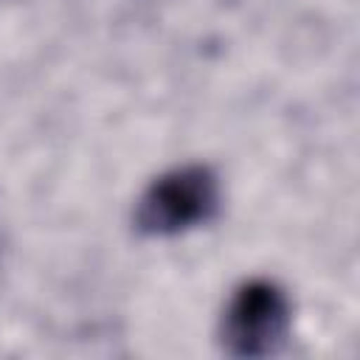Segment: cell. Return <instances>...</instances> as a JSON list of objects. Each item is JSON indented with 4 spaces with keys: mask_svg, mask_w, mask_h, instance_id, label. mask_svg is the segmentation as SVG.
Here are the masks:
<instances>
[{
    "mask_svg": "<svg viewBox=\"0 0 360 360\" xmlns=\"http://www.w3.org/2000/svg\"><path fill=\"white\" fill-rule=\"evenodd\" d=\"M222 183L208 163H180L158 174L135 200L132 231L143 239H172L219 217Z\"/></svg>",
    "mask_w": 360,
    "mask_h": 360,
    "instance_id": "6da1fadb",
    "label": "cell"
},
{
    "mask_svg": "<svg viewBox=\"0 0 360 360\" xmlns=\"http://www.w3.org/2000/svg\"><path fill=\"white\" fill-rule=\"evenodd\" d=\"M292 329L287 290L264 276L245 278L228 295L219 315V349L236 360H264L284 349Z\"/></svg>",
    "mask_w": 360,
    "mask_h": 360,
    "instance_id": "7a4b0ae2",
    "label": "cell"
}]
</instances>
